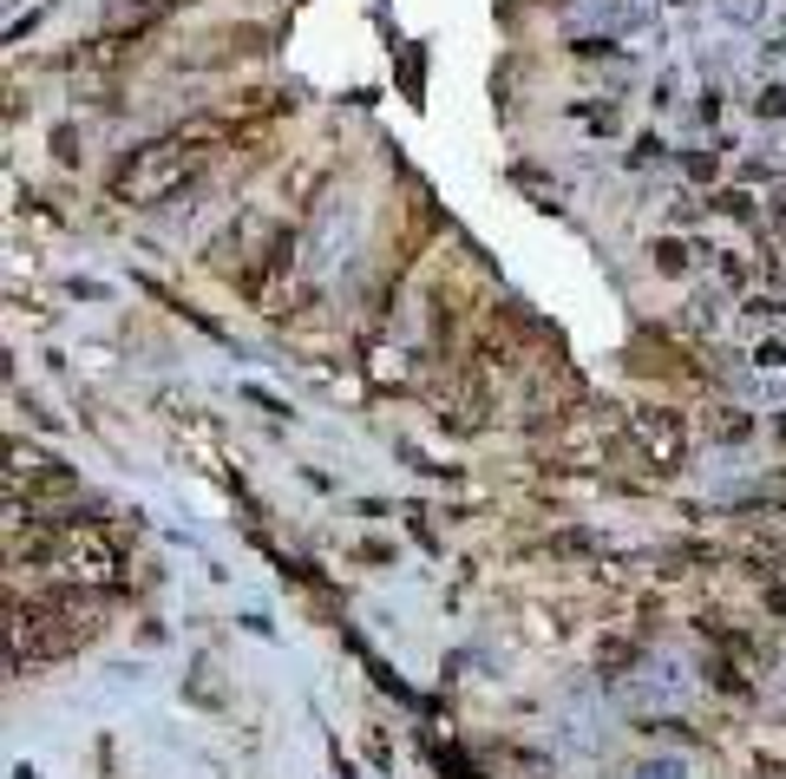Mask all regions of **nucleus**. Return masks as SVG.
<instances>
[{
    "label": "nucleus",
    "mask_w": 786,
    "mask_h": 779,
    "mask_svg": "<svg viewBox=\"0 0 786 779\" xmlns=\"http://www.w3.org/2000/svg\"><path fill=\"white\" fill-rule=\"evenodd\" d=\"M649 262H656V275H669V282H682V275L695 269L682 236H656V243H649Z\"/></svg>",
    "instance_id": "6"
},
{
    "label": "nucleus",
    "mask_w": 786,
    "mask_h": 779,
    "mask_svg": "<svg viewBox=\"0 0 786 779\" xmlns=\"http://www.w3.org/2000/svg\"><path fill=\"white\" fill-rule=\"evenodd\" d=\"M708 420H715V426H708V433H715V439H728V446H741V439H748V433H754V426H748V413H741V406H715V413H708Z\"/></svg>",
    "instance_id": "8"
},
{
    "label": "nucleus",
    "mask_w": 786,
    "mask_h": 779,
    "mask_svg": "<svg viewBox=\"0 0 786 779\" xmlns=\"http://www.w3.org/2000/svg\"><path fill=\"white\" fill-rule=\"evenodd\" d=\"M105 616H112V590L105 583L39 577L26 597L7 590V649H13V669L20 662H66L79 649H92L105 636Z\"/></svg>",
    "instance_id": "1"
},
{
    "label": "nucleus",
    "mask_w": 786,
    "mask_h": 779,
    "mask_svg": "<svg viewBox=\"0 0 786 779\" xmlns=\"http://www.w3.org/2000/svg\"><path fill=\"white\" fill-rule=\"evenodd\" d=\"M223 151H230V125H216V118H197V125H184V131H164V138L138 144V151L112 170V197L131 203V210H157V203H171L177 190H190Z\"/></svg>",
    "instance_id": "2"
},
{
    "label": "nucleus",
    "mask_w": 786,
    "mask_h": 779,
    "mask_svg": "<svg viewBox=\"0 0 786 779\" xmlns=\"http://www.w3.org/2000/svg\"><path fill=\"white\" fill-rule=\"evenodd\" d=\"M708 682H715V688H722L728 701H748V695H754V682H748V675H741V669H735V662H728L722 649H715V662H708Z\"/></svg>",
    "instance_id": "7"
},
{
    "label": "nucleus",
    "mask_w": 786,
    "mask_h": 779,
    "mask_svg": "<svg viewBox=\"0 0 786 779\" xmlns=\"http://www.w3.org/2000/svg\"><path fill=\"white\" fill-rule=\"evenodd\" d=\"M190 0H112V13H105V33H125V39H144L157 20H171V13H184Z\"/></svg>",
    "instance_id": "5"
},
{
    "label": "nucleus",
    "mask_w": 786,
    "mask_h": 779,
    "mask_svg": "<svg viewBox=\"0 0 786 779\" xmlns=\"http://www.w3.org/2000/svg\"><path fill=\"white\" fill-rule=\"evenodd\" d=\"M7 498H20L26 492V511H39L46 498H72L79 492V479H72V465H59V459H46V452H33V446H7Z\"/></svg>",
    "instance_id": "4"
},
{
    "label": "nucleus",
    "mask_w": 786,
    "mask_h": 779,
    "mask_svg": "<svg viewBox=\"0 0 786 779\" xmlns=\"http://www.w3.org/2000/svg\"><path fill=\"white\" fill-rule=\"evenodd\" d=\"M774 315H781V302H774V295H761V302H748V321H761V328H767Z\"/></svg>",
    "instance_id": "11"
},
{
    "label": "nucleus",
    "mask_w": 786,
    "mask_h": 779,
    "mask_svg": "<svg viewBox=\"0 0 786 779\" xmlns=\"http://www.w3.org/2000/svg\"><path fill=\"white\" fill-rule=\"evenodd\" d=\"M715 210H722V216H735V223H754V203H748L741 190H728V197H715Z\"/></svg>",
    "instance_id": "10"
},
{
    "label": "nucleus",
    "mask_w": 786,
    "mask_h": 779,
    "mask_svg": "<svg viewBox=\"0 0 786 779\" xmlns=\"http://www.w3.org/2000/svg\"><path fill=\"white\" fill-rule=\"evenodd\" d=\"M623 446H630L656 479H676V472L689 465V413H676V406H643V413H630Z\"/></svg>",
    "instance_id": "3"
},
{
    "label": "nucleus",
    "mask_w": 786,
    "mask_h": 779,
    "mask_svg": "<svg viewBox=\"0 0 786 779\" xmlns=\"http://www.w3.org/2000/svg\"><path fill=\"white\" fill-rule=\"evenodd\" d=\"M761 610H767V616H781V623H786V570H774V577L761 583Z\"/></svg>",
    "instance_id": "9"
}]
</instances>
